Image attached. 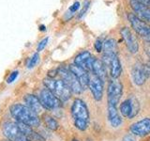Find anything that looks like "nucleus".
Instances as JSON below:
<instances>
[{"instance_id": "nucleus-1", "label": "nucleus", "mask_w": 150, "mask_h": 141, "mask_svg": "<svg viewBox=\"0 0 150 141\" xmlns=\"http://www.w3.org/2000/svg\"><path fill=\"white\" fill-rule=\"evenodd\" d=\"M9 113L16 122L26 124L33 129L40 126V116L29 109L25 103H14L9 107Z\"/></svg>"}, {"instance_id": "nucleus-2", "label": "nucleus", "mask_w": 150, "mask_h": 141, "mask_svg": "<svg viewBox=\"0 0 150 141\" xmlns=\"http://www.w3.org/2000/svg\"><path fill=\"white\" fill-rule=\"evenodd\" d=\"M70 114H71L73 123L75 128L79 131H86L89 126V110L82 99H75L70 107Z\"/></svg>"}, {"instance_id": "nucleus-3", "label": "nucleus", "mask_w": 150, "mask_h": 141, "mask_svg": "<svg viewBox=\"0 0 150 141\" xmlns=\"http://www.w3.org/2000/svg\"><path fill=\"white\" fill-rule=\"evenodd\" d=\"M44 88H48L62 103L68 102L71 98L72 92L62 79L46 77L43 79Z\"/></svg>"}, {"instance_id": "nucleus-4", "label": "nucleus", "mask_w": 150, "mask_h": 141, "mask_svg": "<svg viewBox=\"0 0 150 141\" xmlns=\"http://www.w3.org/2000/svg\"><path fill=\"white\" fill-rule=\"evenodd\" d=\"M57 74L60 76V79H62L66 83V85L69 88L72 93L74 94H81L83 91L81 84L78 81L76 76L70 72L69 68L60 67L57 69Z\"/></svg>"}, {"instance_id": "nucleus-5", "label": "nucleus", "mask_w": 150, "mask_h": 141, "mask_svg": "<svg viewBox=\"0 0 150 141\" xmlns=\"http://www.w3.org/2000/svg\"><path fill=\"white\" fill-rule=\"evenodd\" d=\"M39 99L41 103L42 107L48 111H54L58 109L59 107L62 106L63 103L53 92L46 88H43L40 91Z\"/></svg>"}, {"instance_id": "nucleus-6", "label": "nucleus", "mask_w": 150, "mask_h": 141, "mask_svg": "<svg viewBox=\"0 0 150 141\" xmlns=\"http://www.w3.org/2000/svg\"><path fill=\"white\" fill-rule=\"evenodd\" d=\"M102 62L112 79H117L122 73V67L117 54H103Z\"/></svg>"}, {"instance_id": "nucleus-7", "label": "nucleus", "mask_w": 150, "mask_h": 141, "mask_svg": "<svg viewBox=\"0 0 150 141\" xmlns=\"http://www.w3.org/2000/svg\"><path fill=\"white\" fill-rule=\"evenodd\" d=\"M123 94V85L118 79H111L107 88L108 105L116 106L120 102Z\"/></svg>"}, {"instance_id": "nucleus-8", "label": "nucleus", "mask_w": 150, "mask_h": 141, "mask_svg": "<svg viewBox=\"0 0 150 141\" xmlns=\"http://www.w3.org/2000/svg\"><path fill=\"white\" fill-rule=\"evenodd\" d=\"M128 19L130 23L131 26H132L133 30L137 33V34L144 40L146 42L150 43V26L146 23L141 20L135 15L134 13H129Z\"/></svg>"}, {"instance_id": "nucleus-9", "label": "nucleus", "mask_w": 150, "mask_h": 141, "mask_svg": "<svg viewBox=\"0 0 150 141\" xmlns=\"http://www.w3.org/2000/svg\"><path fill=\"white\" fill-rule=\"evenodd\" d=\"M140 111V103L134 96L123 101L119 105V112L122 117L132 119Z\"/></svg>"}, {"instance_id": "nucleus-10", "label": "nucleus", "mask_w": 150, "mask_h": 141, "mask_svg": "<svg viewBox=\"0 0 150 141\" xmlns=\"http://www.w3.org/2000/svg\"><path fill=\"white\" fill-rule=\"evenodd\" d=\"M150 76V67L143 63H136L131 69V77L133 83L137 86H142Z\"/></svg>"}, {"instance_id": "nucleus-11", "label": "nucleus", "mask_w": 150, "mask_h": 141, "mask_svg": "<svg viewBox=\"0 0 150 141\" xmlns=\"http://www.w3.org/2000/svg\"><path fill=\"white\" fill-rule=\"evenodd\" d=\"M103 84L104 82L100 80L96 75L89 73V83L88 88L90 90L94 100L100 102L103 97Z\"/></svg>"}, {"instance_id": "nucleus-12", "label": "nucleus", "mask_w": 150, "mask_h": 141, "mask_svg": "<svg viewBox=\"0 0 150 141\" xmlns=\"http://www.w3.org/2000/svg\"><path fill=\"white\" fill-rule=\"evenodd\" d=\"M129 131L131 135L140 137L147 135L150 134V118H144L143 120L134 122L130 125Z\"/></svg>"}, {"instance_id": "nucleus-13", "label": "nucleus", "mask_w": 150, "mask_h": 141, "mask_svg": "<svg viewBox=\"0 0 150 141\" xmlns=\"http://www.w3.org/2000/svg\"><path fill=\"white\" fill-rule=\"evenodd\" d=\"M120 34L125 41V43L128 47L129 51L131 54H136L139 50V43L136 37L129 27H122L120 30Z\"/></svg>"}, {"instance_id": "nucleus-14", "label": "nucleus", "mask_w": 150, "mask_h": 141, "mask_svg": "<svg viewBox=\"0 0 150 141\" xmlns=\"http://www.w3.org/2000/svg\"><path fill=\"white\" fill-rule=\"evenodd\" d=\"M3 134L8 141H17L18 138L20 137L22 133L19 129L17 122H11L8 121L5 122L2 127Z\"/></svg>"}, {"instance_id": "nucleus-15", "label": "nucleus", "mask_w": 150, "mask_h": 141, "mask_svg": "<svg viewBox=\"0 0 150 141\" xmlns=\"http://www.w3.org/2000/svg\"><path fill=\"white\" fill-rule=\"evenodd\" d=\"M130 7L133 9V11L136 13L135 15L144 22L150 23V8L148 6L135 1V0H130Z\"/></svg>"}, {"instance_id": "nucleus-16", "label": "nucleus", "mask_w": 150, "mask_h": 141, "mask_svg": "<svg viewBox=\"0 0 150 141\" xmlns=\"http://www.w3.org/2000/svg\"><path fill=\"white\" fill-rule=\"evenodd\" d=\"M95 58H93L91 56L90 52L88 51H83L82 53L78 54L74 58V64L79 66L86 70H87L88 73H90L91 67H92V63L93 60Z\"/></svg>"}, {"instance_id": "nucleus-17", "label": "nucleus", "mask_w": 150, "mask_h": 141, "mask_svg": "<svg viewBox=\"0 0 150 141\" xmlns=\"http://www.w3.org/2000/svg\"><path fill=\"white\" fill-rule=\"evenodd\" d=\"M69 70L71 72L76 78L78 79V81L81 84L82 88H83V90L86 88H88V83H89V73L84 69L79 67V66L73 64H70L69 66Z\"/></svg>"}, {"instance_id": "nucleus-18", "label": "nucleus", "mask_w": 150, "mask_h": 141, "mask_svg": "<svg viewBox=\"0 0 150 141\" xmlns=\"http://www.w3.org/2000/svg\"><path fill=\"white\" fill-rule=\"evenodd\" d=\"M23 103H25V105L38 115L41 114L42 111L44 109L41 105L39 96H36L35 94H30V93L25 94V95L23 96Z\"/></svg>"}, {"instance_id": "nucleus-19", "label": "nucleus", "mask_w": 150, "mask_h": 141, "mask_svg": "<svg viewBox=\"0 0 150 141\" xmlns=\"http://www.w3.org/2000/svg\"><path fill=\"white\" fill-rule=\"evenodd\" d=\"M90 73L96 75L97 77H98L100 80H102L103 82L106 81V79H107V69L105 67V65L103 64L102 60L98 59L97 58H94Z\"/></svg>"}, {"instance_id": "nucleus-20", "label": "nucleus", "mask_w": 150, "mask_h": 141, "mask_svg": "<svg viewBox=\"0 0 150 141\" xmlns=\"http://www.w3.org/2000/svg\"><path fill=\"white\" fill-rule=\"evenodd\" d=\"M108 120L114 128H117L122 124V117L116 106L108 105Z\"/></svg>"}, {"instance_id": "nucleus-21", "label": "nucleus", "mask_w": 150, "mask_h": 141, "mask_svg": "<svg viewBox=\"0 0 150 141\" xmlns=\"http://www.w3.org/2000/svg\"><path fill=\"white\" fill-rule=\"evenodd\" d=\"M41 119L43 120V123L47 129H49L51 131H56L58 129L59 123L53 116H51L50 114H47V113H44V114L42 115Z\"/></svg>"}, {"instance_id": "nucleus-22", "label": "nucleus", "mask_w": 150, "mask_h": 141, "mask_svg": "<svg viewBox=\"0 0 150 141\" xmlns=\"http://www.w3.org/2000/svg\"><path fill=\"white\" fill-rule=\"evenodd\" d=\"M103 54H116L117 42L115 39H108L103 42Z\"/></svg>"}, {"instance_id": "nucleus-23", "label": "nucleus", "mask_w": 150, "mask_h": 141, "mask_svg": "<svg viewBox=\"0 0 150 141\" xmlns=\"http://www.w3.org/2000/svg\"><path fill=\"white\" fill-rule=\"evenodd\" d=\"M26 137L29 141H46L43 136H42L40 133H38V132H36L34 130H33L31 133L26 136Z\"/></svg>"}, {"instance_id": "nucleus-24", "label": "nucleus", "mask_w": 150, "mask_h": 141, "mask_svg": "<svg viewBox=\"0 0 150 141\" xmlns=\"http://www.w3.org/2000/svg\"><path fill=\"white\" fill-rule=\"evenodd\" d=\"M39 60H40V55L39 53H35L34 55H33L29 61H28V63H27V68L28 69H32L33 67H35L36 64L39 62Z\"/></svg>"}, {"instance_id": "nucleus-25", "label": "nucleus", "mask_w": 150, "mask_h": 141, "mask_svg": "<svg viewBox=\"0 0 150 141\" xmlns=\"http://www.w3.org/2000/svg\"><path fill=\"white\" fill-rule=\"evenodd\" d=\"M18 75H19V72H18V70H13V72L11 73H9V75L8 76V78H7V83L8 84L13 83L17 79Z\"/></svg>"}, {"instance_id": "nucleus-26", "label": "nucleus", "mask_w": 150, "mask_h": 141, "mask_svg": "<svg viewBox=\"0 0 150 141\" xmlns=\"http://www.w3.org/2000/svg\"><path fill=\"white\" fill-rule=\"evenodd\" d=\"M103 41L102 40H100V39H98V40H96V41H95V43H94V47H95V49H96V51L98 52V53H100V52L102 51V49H103Z\"/></svg>"}, {"instance_id": "nucleus-27", "label": "nucleus", "mask_w": 150, "mask_h": 141, "mask_svg": "<svg viewBox=\"0 0 150 141\" xmlns=\"http://www.w3.org/2000/svg\"><path fill=\"white\" fill-rule=\"evenodd\" d=\"M48 41H49V38H45V39H43L42 41H40L39 42V44H38L37 51H38V52H40V51L43 50V49L45 48V47H46L47 43H48Z\"/></svg>"}, {"instance_id": "nucleus-28", "label": "nucleus", "mask_w": 150, "mask_h": 141, "mask_svg": "<svg viewBox=\"0 0 150 141\" xmlns=\"http://www.w3.org/2000/svg\"><path fill=\"white\" fill-rule=\"evenodd\" d=\"M89 1H84V3H83V9H82V11H80V13H79V15H78V18H82L84 14H86V11L88 9V7H89Z\"/></svg>"}, {"instance_id": "nucleus-29", "label": "nucleus", "mask_w": 150, "mask_h": 141, "mask_svg": "<svg viewBox=\"0 0 150 141\" xmlns=\"http://www.w3.org/2000/svg\"><path fill=\"white\" fill-rule=\"evenodd\" d=\"M79 8H80V3L79 2H75L71 7L69 8V12H71V13H73V12H75V11H77L78 9H79Z\"/></svg>"}, {"instance_id": "nucleus-30", "label": "nucleus", "mask_w": 150, "mask_h": 141, "mask_svg": "<svg viewBox=\"0 0 150 141\" xmlns=\"http://www.w3.org/2000/svg\"><path fill=\"white\" fill-rule=\"evenodd\" d=\"M122 141H136V140L133 137V135H127L122 138Z\"/></svg>"}, {"instance_id": "nucleus-31", "label": "nucleus", "mask_w": 150, "mask_h": 141, "mask_svg": "<svg viewBox=\"0 0 150 141\" xmlns=\"http://www.w3.org/2000/svg\"><path fill=\"white\" fill-rule=\"evenodd\" d=\"M135 1L140 2V3H142V4L145 5V6L150 7V0H135Z\"/></svg>"}, {"instance_id": "nucleus-32", "label": "nucleus", "mask_w": 150, "mask_h": 141, "mask_svg": "<svg viewBox=\"0 0 150 141\" xmlns=\"http://www.w3.org/2000/svg\"><path fill=\"white\" fill-rule=\"evenodd\" d=\"M40 29L41 31H44V30H45V26H40Z\"/></svg>"}, {"instance_id": "nucleus-33", "label": "nucleus", "mask_w": 150, "mask_h": 141, "mask_svg": "<svg viewBox=\"0 0 150 141\" xmlns=\"http://www.w3.org/2000/svg\"><path fill=\"white\" fill-rule=\"evenodd\" d=\"M71 141H80V140H78V139H76V138H73Z\"/></svg>"}, {"instance_id": "nucleus-34", "label": "nucleus", "mask_w": 150, "mask_h": 141, "mask_svg": "<svg viewBox=\"0 0 150 141\" xmlns=\"http://www.w3.org/2000/svg\"><path fill=\"white\" fill-rule=\"evenodd\" d=\"M148 56H149V58H150V51L148 52Z\"/></svg>"}, {"instance_id": "nucleus-35", "label": "nucleus", "mask_w": 150, "mask_h": 141, "mask_svg": "<svg viewBox=\"0 0 150 141\" xmlns=\"http://www.w3.org/2000/svg\"><path fill=\"white\" fill-rule=\"evenodd\" d=\"M147 141H150V138H149V139H148V140H147Z\"/></svg>"}]
</instances>
